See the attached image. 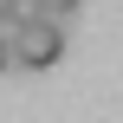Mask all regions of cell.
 <instances>
[{"instance_id": "6da1fadb", "label": "cell", "mask_w": 123, "mask_h": 123, "mask_svg": "<svg viewBox=\"0 0 123 123\" xmlns=\"http://www.w3.org/2000/svg\"><path fill=\"white\" fill-rule=\"evenodd\" d=\"M58 58H65V26H45V19L13 26V65L45 71V65H58Z\"/></svg>"}, {"instance_id": "7a4b0ae2", "label": "cell", "mask_w": 123, "mask_h": 123, "mask_svg": "<svg viewBox=\"0 0 123 123\" xmlns=\"http://www.w3.org/2000/svg\"><path fill=\"white\" fill-rule=\"evenodd\" d=\"M71 13H78V0H19L13 26H26V19H45V26H65Z\"/></svg>"}, {"instance_id": "3957f363", "label": "cell", "mask_w": 123, "mask_h": 123, "mask_svg": "<svg viewBox=\"0 0 123 123\" xmlns=\"http://www.w3.org/2000/svg\"><path fill=\"white\" fill-rule=\"evenodd\" d=\"M13 65V26H0V71Z\"/></svg>"}, {"instance_id": "277c9868", "label": "cell", "mask_w": 123, "mask_h": 123, "mask_svg": "<svg viewBox=\"0 0 123 123\" xmlns=\"http://www.w3.org/2000/svg\"><path fill=\"white\" fill-rule=\"evenodd\" d=\"M13 13H19V0H0V26H13Z\"/></svg>"}]
</instances>
